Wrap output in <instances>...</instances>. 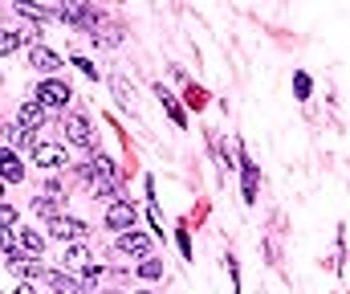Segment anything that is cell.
Wrapping results in <instances>:
<instances>
[{"label":"cell","instance_id":"cell-10","mask_svg":"<svg viewBox=\"0 0 350 294\" xmlns=\"http://www.w3.org/2000/svg\"><path fill=\"white\" fill-rule=\"evenodd\" d=\"M0 164H4V180H8V184H16V180H21V160H16L12 151H4V160H0Z\"/></svg>","mask_w":350,"mask_h":294},{"label":"cell","instance_id":"cell-3","mask_svg":"<svg viewBox=\"0 0 350 294\" xmlns=\"http://www.w3.org/2000/svg\"><path fill=\"white\" fill-rule=\"evenodd\" d=\"M135 217H139V212H135L131 200H114V204L106 208V225H110V229H135Z\"/></svg>","mask_w":350,"mask_h":294},{"label":"cell","instance_id":"cell-2","mask_svg":"<svg viewBox=\"0 0 350 294\" xmlns=\"http://www.w3.org/2000/svg\"><path fill=\"white\" fill-rule=\"evenodd\" d=\"M70 98H74V90H70L66 82H53V78H49V82L37 86V102H41V106H66Z\"/></svg>","mask_w":350,"mask_h":294},{"label":"cell","instance_id":"cell-22","mask_svg":"<svg viewBox=\"0 0 350 294\" xmlns=\"http://www.w3.org/2000/svg\"><path fill=\"white\" fill-rule=\"evenodd\" d=\"M16 294H37V291H33V286H21V291H16Z\"/></svg>","mask_w":350,"mask_h":294},{"label":"cell","instance_id":"cell-15","mask_svg":"<svg viewBox=\"0 0 350 294\" xmlns=\"http://www.w3.org/2000/svg\"><path fill=\"white\" fill-rule=\"evenodd\" d=\"M159 98H163V106L172 110V119H175V123H179V127H183V110H179V106H175V102H172V95H167L163 86H159Z\"/></svg>","mask_w":350,"mask_h":294},{"label":"cell","instance_id":"cell-20","mask_svg":"<svg viewBox=\"0 0 350 294\" xmlns=\"http://www.w3.org/2000/svg\"><path fill=\"white\" fill-rule=\"evenodd\" d=\"M297 95L310 98V78H306V74H297Z\"/></svg>","mask_w":350,"mask_h":294},{"label":"cell","instance_id":"cell-17","mask_svg":"<svg viewBox=\"0 0 350 294\" xmlns=\"http://www.w3.org/2000/svg\"><path fill=\"white\" fill-rule=\"evenodd\" d=\"M16 45H21V37H16V33H4V37H0V53H12Z\"/></svg>","mask_w":350,"mask_h":294},{"label":"cell","instance_id":"cell-4","mask_svg":"<svg viewBox=\"0 0 350 294\" xmlns=\"http://www.w3.org/2000/svg\"><path fill=\"white\" fill-rule=\"evenodd\" d=\"M33 164H41V168H62V164H70V156H66V147H57V143H37V147H33Z\"/></svg>","mask_w":350,"mask_h":294},{"label":"cell","instance_id":"cell-19","mask_svg":"<svg viewBox=\"0 0 350 294\" xmlns=\"http://www.w3.org/2000/svg\"><path fill=\"white\" fill-rule=\"evenodd\" d=\"M187 102H191V106L200 110V106H204V90H196V86H187Z\"/></svg>","mask_w":350,"mask_h":294},{"label":"cell","instance_id":"cell-9","mask_svg":"<svg viewBox=\"0 0 350 294\" xmlns=\"http://www.w3.org/2000/svg\"><path fill=\"white\" fill-rule=\"evenodd\" d=\"M41 123H45V106H41V102H25V106H21V127L33 131V127H41Z\"/></svg>","mask_w":350,"mask_h":294},{"label":"cell","instance_id":"cell-1","mask_svg":"<svg viewBox=\"0 0 350 294\" xmlns=\"http://www.w3.org/2000/svg\"><path fill=\"white\" fill-rule=\"evenodd\" d=\"M49 233L57 237V241H78V237H86V221H78V217H53L49 221Z\"/></svg>","mask_w":350,"mask_h":294},{"label":"cell","instance_id":"cell-11","mask_svg":"<svg viewBox=\"0 0 350 294\" xmlns=\"http://www.w3.org/2000/svg\"><path fill=\"white\" fill-rule=\"evenodd\" d=\"M245 200H249V204L257 200V168H253L249 160H245Z\"/></svg>","mask_w":350,"mask_h":294},{"label":"cell","instance_id":"cell-23","mask_svg":"<svg viewBox=\"0 0 350 294\" xmlns=\"http://www.w3.org/2000/svg\"><path fill=\"white\" fill-rule=\"evenodd\" d=\"M139 294H147V291H139Z\"/></svg>","mask_w":350,"mask_h":294},{"label":"cell","instance_id":"cell-7","mask_svg":"<svg viewBox=\"0 0 350 294\" xmlns=\"http://www.w3.org/2000/svg\"><path fill=\"white\" fill-rule=\"evenodd\" d=\"M118 249H122V254H135V258H147L151 241H147L143 233H122V237H118Z\"/></svg>","mask_w":350,"mask_h":294},{"label":"cell","instance_id":"cell-21","mask_svg":"<svg viewBox=\"0 0 350 294\" xmlns=\"http://www.w3.org/2000/svg\"><path fill=\"white\" fill-rule=\"evenodd\" d=\"M74 66H82V74H86V78H98V70H94V66H90L86 58H78V62H74Z\"/></svg>","mask_w":350,"mask_h":294},{"label":"cell","instance_id":"cell-16","mask_svg":"<svg viewBox=\"0 0 350 294\" xmlns=\"http://www.w3.org/2000/svg\"><path fill=\"white\" fill-rule=\"evenodd\" d=\"M139 274H143V278H159V274H163V266H159V262H151V258H147V262H143V266H139Z\"/></svg>","mask_w":350,"mask_h":294},{"label":"cell","instance_id":"cell-5","mask_svg":"<svg viewBox=\"0 0 350 294\" xmlns=\"http://www.w3.org/2000/svg\"><path fill=\"white\" fill-rule=\"evenodd\" d=\"M8 241H12L21 254H29V258H41V249H45V241H41L33 229H16V233H8Z\"/></svg>","mask_w":350,"mask_h":294},{"label":"cell","instance_id":"cell-14","mask_svg":"<svg viewBox=\"0 0 350 294\" xmlns=\"http://www.w3.org/2000/svg\"><path fill=\"white\" fill-rule=\"evenodd\" d=\"M4 139H8L12 147H16V143H29V147H37V143H33V135H25V127H4Z\"/></svg>","mask_w":350,"mask_h":294},{"label":"cell","instance_id":"cell-13","mask_svg":"<svg viewBox=\"0 0 350 294\" xmlns=\"http://www.w3.org/2000/svg\"><path fill=\"white\" fill-rule=\"evenodd\" d=\"M49 282H53V291L57 294H78V282L66 278V274H49Z\"/></svg>","mask_w":350,"mask_h":294},{"label":"cell","instance_id":"cell-12","mask_svg":"<svg viewBox=\"0 0 350 294\" xmlns=\"http://www.w3.org/2000/svg\"><path fill=\"white\" fill-rule=\"evenodd\" d=\"M86 262H90L86 245H70V249H66V266H82V270H86Z\"/></svg>","mask_w":350,"mask_h":294},{"label":"cell","instance_id":"cell-18","mask_svg":"<svg viewBox=\"0 0 350 294\" xmlns=\"http://www.w3.org/2000/svg\"><path fill=\"white\" fill-rule=\"evenodd\" d=\"M0 225H4V229H8V233H16V229H12V225H16V212H12V208H8V204H4V208H0Z\"/></svg>","mask_w":350,"mask_h":294},{"label":"cell","instance_id":"cell-8","mask_svg":"<svg viewBox=\"0 0 350 294\" xmlns=\"http://www.w3.org/2000/svg\"><path fill=\"white\" fill-rule=\"evenodd\" d=\"M29 66H37V70H57L62 58L49 53V49H41V45H33V49H29Z\"/></svg>","mask_w":350,"mask_h":294},{"label":"cell","instance_id":"cell-6","mask_svg":"<svg viewBox=\"0 0 350 294\" xmlns=\"http://www.w3.org/2000/svg\"><path fill=\"white\" fill-rule=\"evenodd\" d=\"M66 135H70V143L90 147V123L82 119V114H70V119H66Z\"/></svg>","mask_w":350,"mask_h":294}]
</instances>
